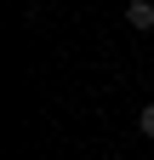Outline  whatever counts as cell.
I'll return each mask as SVG.
<instances>
[{
  "label": "cell",
  "instance_id": "6da1fadb",
  "mask_svg": "<svg viewBox=\"0 0 154 160\" xmlns=\"http://www.w3.org/2000/svg\"><path fill=\"white\" fill-rule=\"evenodd\" d=\"M126 23L137 29V34H148L154 29V0H131V6H126Z\"/></svg>",
  "mask_w": 154,
  "mask_h": 160
},
{
  "label": "cell",
  "instance_id": "7a4b0ae2",
  "mask_svg": "<svg viewBox=\"0 0 154 160\" xmlns=\"http://www.w3.org/2000/svg\"><path fill=\"white\" fill-rule=\"evenodd\" d=\"M137 132H143V137H154V103H143V109H137Z\"/></svg>",
  "mask_w": 154,
  "mask_h": 160
}]
</instances>
